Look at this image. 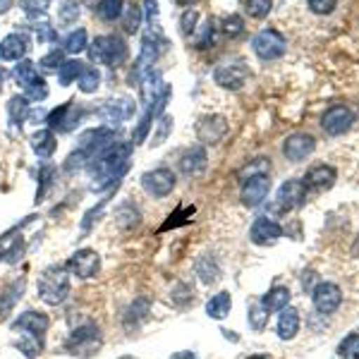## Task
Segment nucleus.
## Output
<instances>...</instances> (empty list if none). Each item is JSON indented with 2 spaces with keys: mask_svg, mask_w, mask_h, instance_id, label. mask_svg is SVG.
Returning a JSON list of instances; mask_svg holds the SVG:
<instances>
[{
  "mask_svg": "<svg viewBox=\"0 0 359 359\" xmlns=\"http://www.w3.org/2000/svg\"><path fill=\"white\" fill-rule=\"evenodd\" d=\"M29 50L27 39L22 34H8V36L0 41V60L3 62H20L25 53Z\"/></svg>",
  "mask_w": 359,
  "mask_h": 359,
  "instance_id": "20",
  "label": "nucleus"
},
{
  "mask_svg": "<svg viewBox=\"0 0 359 359\" xmlns=\"http://www.w3.org/2000/svg\"><path fill=\"white\" fill-rule=\"evenodd\" d=\"M13 77H15V82L22 86V89H29V86L39 79V69H36V65H34L32 60H20V65L15 67Z\"/></svg>",
  "mask_w": 359,
  "mask_h": 359,
  "instance_id": "31",
  "label": "nucleus"
},
{
  "mask_svg": "<svg viewBox=\"0 0 359 359\" xmlns=\"http://www.w3.org/2000/svg\"><path fill=\"white\" fill-rule=\"evenodd\" d=\"M123 359H132V357H123Z\"/></svg>",
  "mask_w": 359,
  "mask_h": 359,
  "instance_id": "59",
  "label": "nucleus"
},
{
  "mask_svg": "<svg viewBox=\"0 0 359 359\" xmlns=\"http://www.w3.org/2000/svg\"><path fill=\"white\" fill-rule=\"evenodd\" d=\"M77 84H79V89H82L84 94H94V91L98 89V84H101V74H98L96 67L84 65L82 74L77 77Z\"/></svg>",
  "mask_w": 359,
  "mask_h": 359,
  "instance_id": "34",
  "label": "nucleus"
},
{
  "mask_svg": "<svg viewBox=\"0 0 359 359\" xmlns=\"http://www.w3.org/2000/svg\"><path fill=\"white\" fill-rule=\"evenodd\" d=\"M65 269L69 271V276H77L82 280H89V278H96L98 271H101V257L94 249H79L69 257V262Z\"/></svg>",
  "mask_w": 359,
  "mask_h": 359,
  "instance_id": "10",
  "label": "nucleus"
},
{
  "mask_svg": "<svg viewBox=\"0 0 359 359\" xmlns=\"http://www.w3.org/2000/svg\"><path fill=\"white\" fill-rule=\"evenodd\" d=\"M249 326L254 328V331H264L266 328V321H269V311L264 309L262 302H254L249 304Z\"/></svg>",
  "mask_w": 359,
  "mask_h": 359,
  "instance_id": "39",
  "label": "nucleus"
},
{
  "mask_svg": "<svg viewBox=\"0 0 359 359\" xmlns=\"http://www.w3.org/2000/svg\"><path fill=\"white\" fill-rule=\"evenodd\" d=\"M338 355L343 359H359V333L347 335L343 343L338 345Z\"/></svg>",
  "mask_w": 359,
  "mask_h": 359,
  "instance_id": "42",
  "label": "nucleus"
},
{
  "mask_svg": "<svg viewBox=\"0 0 359 359\" xmlns=\"http://www.w3.org/2000/svg\"><path fill=\"white\" fill-rule=\"evenodd\" d=\"M62 62H65V57H62V50L53 48L48 55H43V57H41V62H39V65H41L43 69H48V72H57Z\"/></svg>",
  "mask_w": 359,
  "mask_h": 359,
  "instance_id": "45",
  "label": "nucleus"
},
{
  "mask_svg": "<svg viewBox=\"0 0 359 359\" xmlns=\"http://www.w3.org/2000/svg\"><path fill=\"white\" fill-rule=\"evenodd\" d=\"M32 149L39 158H50L55 151V135L53 130H39L36 135L32 137Z\"/></svg>",
  "mask_w": 359,
  "mask_h": 359,
  "instance_id": "27",
  "label": "nucleus"
},
{
  "mask_svg": "<svg viewBox=\"0 0 359 359\" xmlns=\"http://www.w3.org/2000/svg\"><path fill=\"white\" fill-rule=\"evenodd\" d=\"M352 123H355V115H352V111L347 106H331L321 118L323 132L331 137L345 135V132L352 127Z\"/></svg>",
  "mask_w": 359,
  "mask_h": 359,
  "instance_id": "13",
  "label": "nucleus"
},
{
  "mask_svg": "<svg viewBox=\"0 0 359 359\" xmlns=\"http://www.w3.org/2000/svg\"><path fill=\"white\" fill-rule=\"evenodd\" d=\"M144 5H147V20L149 25H151L154 32H158V0H144Z\"/></svg>",
  "mask_w": 359,
  "mask_h": 359,
  "instance_id": "52",
  "label": "nucleus"
},
{
  "mask_svg": "<svg viewBox=\"0 0 359 359\" xmlns=\"http://www.w3.org/2000/svg\"><path fill=\"white\" fill-rule=\"evenodd\" d=\"M101 118L106 120L108 125H118L123 120H130L132 113H135V101L130 98H120V101H108L101 106Z\"/></svg>",
  "mask_w": 359,
  "mask_h": 359,
  "instance_id": "19",
  "label": "nucleus"
},
{
  "mask_svg": "<svg viewBox=\"0 0 359 359\" xmlns=\"http://www.w3.org/2000/svg\"><path fill=\"white\" fill-rule=\"evenodd\" d=\"M82 118H84V108L79 106V103L69 101V103H62L55 111H50L46 123H48V130H53V132H72L74 127L82 123Z\"/></svg>",
  "mask_w": 359,
  "mask_h": 359,
  "instance_id": "8",
  "label": "nucleus"
},
{
  "mask_svg": "<svg viewBox=\"0 0 359 359\" xmlns=\"http://www.w3.org/2000/svg\"><path fill=\"white\" fill-rule=\"evenodd\" d=\"M5 79H8V72H5V69L0 67V91H3V84H5Z\"/></svg>",
  "mask_w": 359,
  "mask_h": 359,
  "instance_id": "57",
  "label": "nucleus"
},
{
  "mask_svg": "<svg viewBox=\"0 0 359 359\" xmlns=\"http://www.w3.org/2000/svg\"><path fill=\"white\" fill-rule=\"evenodd\" d=\"M247 77H249V67L242 60H225L213 69V79L223 89H233V91L242 89Z\"/></svg>",
  "mask_w": 359,
  "mask_h": 359,
  "instance_id": "9",
  "label": "nucleus"
},
{
  "mask_svg": "<svg viewBox=\"0 0 359 359\" xmlns=\"http://www.w3.org/2000/svg\"><path fill=\"white\" fill-rule=\"evenodd\" d=\"M25 96L29 98V101H43L46 96H48V86H46V82L41 77L36 79L29 89H25Z\"/></svg>",
  "mask_w": 359,
  "mask_h": 359,
  "instance_id": "50",
  "label": "nucleus"
},
{
  "mask_svg": "<svg viewBox=\"0 0 359 359\" xmlns=\"http://www.w3.org/2000/svg\"><path fill=\"white\" fill-rule=\"evenodd\" d=\"M223 32L228 34V36H240L242 32H245V20H242L240 15H230L223 20Z\"/></svg>",
  "mask_w": 359,
  "mask_h": 359,
  "instance_id": "46",
  "label": "nucleus"
},
{
  "mask_svg": "<svg viewBox=\"0 0 359 359\" xmlns=\"http://www.w3.org/2000/svg\"><path fill=\"white\" fill-rule=\"evenodd\" d=\"M306 184L304 180H287L283 182V187L278 189V206L283 211H292V208H299L306 201Z\"/></svg>",
  "mask_w": 359,
  "mask_h": 359,
  "instance_id": "16",
  "label": "nucleus"
},
{
  "mask_svg": "<svg viewBox=\"0 0 359 359\" xmlns=\"http://www.w3.org/2000/svg\"><path fill=\"white\" fill-rule=\"evenodd\" d=\"M299 333V311L292 306L280 309V318H278V335L283 340H292Z\"/></svg>",
  "mask_w": 359,
  "mask_h": 359,
  "instance_id": "24",
  "label": "nucleus"
},
{
  "mask_svg": "<svg viewBox=\"0 0 359 359\" xmlns=\"http://www.w3.org/2000/svg\"><path fill=\"white\" fill-rule=\"evenodd\" d=\"M115 218H118V225L120 228H135L139 225V211L132 204H123L115 211Z\"/></svg>",
  "mask_w": 359,
  "mask_h": 359,
  "instance_id": "38",
  "label": "nucleus"
},
{
  "mask_svg": "<svg viewBox=\"0 0 359 359\" xmlns=\"http://www.w3.org/2000/svg\"><path fill=\"white\" fill-rule=\"evenodd\" d=\"M287 41L278 29H262L257 36L252 39V50L257 53L262 60H276L285 53Z\"/></svg>",
  "mask_w": 359,
  "mask_h": 359,
  "instance_id": "6",
  "label": "nucleus"
},
{
  "mask_svg": "<svg viewBox=\"0 0 359 359\" xmlns=\"http://www.w3.org/2000/svg\"><path fill=\"white\" fill-rule=\"evenodd\" d=\"M280 237H283V228L276 221L266 218V216L257 218V221L252 223V230H249V240H252L254 245H259V247L276 245Z\"/></svg>",
  "mask_w": 359,
  "mask_h": 359,
  "instance_id": "15",
  "label": "nucleus"
},
{
  "mask_svg": "<svg viewBox=\"0 0 359 359\" xmlns=\"http://www.w3.org/2000/svg\"><path fill=\"white\" fill-rule=\"evenodd\" d=\"M206 163H208V158H206L204 147H192L180 156V170H182L184 175H199V172L206 170Z\"/></svg>",
  "mask_w": 359,
  "mask_h": 359,
  "instance_id": "21",
  "label": "nucleus"
},
{
  "mask_svg": "<svg viewBox=\"0 0 359 359\" xmlns=\"http://www.w3.org/2000/svg\"><path fill=\"white\" fill-rule=\"evenodd\" d=\"M127 43L123 36L115 34H106V36H96V41L91 43V57L96 62L106 67H120L127 60Z\"/></svg>",
  "mask_w": 359,
  "mask_h": 359,
  "instance_id": "4",
  "label": "nucleus"
},
{
  "mask_svg": "<svg viewBox=\"0 0 359 359\" xmlns=\"http://www.w3.org/2000/svg\"><path fill=\"white\" fill-rule=\"evenodd\" d=\"M269 168H271L269 161H266V158H257L252 165H247L245 170L240 172L242 182H245V180H247V175H249V177H252V175H269Z\"/></svg>",
  "mask_w": 359,
  "mask_h": 359,
  "instance_id": "47",
  "label": "nucleus"
},
{
  "mask_svg": "<svg viewBox=\"0 0 359 359\" xmlns=\"http://www.w3.org/2000/svg\"><path fill=\"white\" fill-rule=\"evenodd\" d=\"M101 347V328L96 323H84L69 333L65 350L74 357H91Z\"/></svg>",
  "mask_w": 359,
  "mask_h": 359,
  "instance_id": "5",
  "label": "nucleus"
},
{
  "mask_svg": "<svg viewBox=\"0 0 359 359\" xmlns=\"http://www.w3.org/2000/svg\"><path fill=\"white\" fill-rule=\"evenodd\" d=\"M316 149V139L311 135H306V132H294L285 139V144H283V154H285L287 161H292V163H299V161H304L306 156H311Z\"/></svg>",
  "mask_w": 359,
  "mask_h": 359,
  "instance_id": "14",
  "label": "nucleus"
},
{
  "mask_svg": "<svg viewBox=\"0 0 359 359\" xmlns=\"http://www.w3.org/2000/svg\"><path fill=\"white\" fill-rule=\"evenodd\" d=\"M249 359H269V357H264V355H254V357H249Z\"/></svg>",
  "mask_w": 359,
  "mask_h": 359,
  "instance_id": "58",
  "label": "nucleus"
},
{
  "mask_svg": "<svg viewBox=\"0 0 359 359\" xmlns=\"http://www.w3.org/2000/svg\"><path fill=\"white\" fill-rule=\"evenodd\" d=\"M142 8H137V5H130V8H125V13H123V29L127 34H137L139 32V27H142Z\"/></svg>",
  "mask_w": 359,
  "mask_h": 359,
  "instance_id": "36",
  "label": "nucleus"
},
{
  "mask_svg": "<svg viewBox=\"0 0 359 359\" xmlns=\"http://www.w3.org/2000/svg\"><path fill=\"white\" fill-rule=\"evenodd\" d=\"M194 269H196V276H199V280L204 283V285H213V283L218 280V276H221V269H218V262H216L213 254H201V257L196 259Z\"/></svg>",
  "mask_w": 359,
  "mask_h": 359,
  "instance_id": "25",
  "label": "nucleus"
},
{
  "mask_svg": "<svg viewBox=\"0 0 359 359\" xmlns=\"http://www.w3.org/2000/svg\"><path fill=\"white\" fill-rule=\"evenodd\" d=\"M151 125H154V118L149 113H144L142 115V120L137 123L135 127V132H132V144H142V142H147V137H149V130H151Z\"/></svg>",
  "mask_w": 359,
  "mask_h": 359,
  "instance_id": "43",
  "label": "nucleus"
},
{
  "mask_svg": "<svg viewBox=\"0 0 359 359\" xmlns=\"http://www.w3.org/2000/svg\"><path fill=\"white\" fill-rule=\"evenodd\" d=\"M230 309H233V297H230V292H218L206 302L208 318H216V321H221V318L228 316Z\"/></svg>",
  "mask_w": 359,
  "mask_h": 359,
  "instance_id": "26",
  "label": "nucleus"
},
{
  "mask_svg": "<svg viewBox=\"0 0 359 359\" xmlns=\"http://www.w3.org/2000/svg\"><path fill=\"white\" fill-rule=\"evenodd\" d=\"M94 13H96L98 20L115 22V20H120V17H123L125 3H123V0H98L96 8H94Z\"/></svg>",
  "mask_w": 359,
  "mask_h": 359,
  "instance_id": "29",
  "label": "nucleus"
},
{
  "mask_svg": "<svg viewBox=\"0 0 359 359\" xmlns=\"http://www.w3.org/2000/svg\"><path fill=\"white\" fill-rule=\"evenodd\" d=\"M8 113H10V123H15V125L25 123V118L29 115V98L27 96H13L8 103Z\"/></svg>",
  "mask_w": 359,
  "mask_h": 359,
  "instance_id": "32",
  "label": "nucleus"
},
{
  "mask_svg": "<svg viewBox=\"0 0 359 359\" xmlns=\"http://www.w3.org/2000/svg\"><path fill=\"white\" fill-rule=\"evenodd\" d=\"M130 154H132V144L115 142L103 154L91 158L86 163V170H89L91 180H94L91 189H103V187H111L113 182H118L127 172V168H130Z\"/></svg>",
  "mask_w": 359,
  "mask_h": 359,
  "instance_id": "1",
  "label": "nucleus"
},
{
  "mask_svg": "<svg viewBox=\"0 0 359 359\" xmlns=\"http://www.w3.org/2000/svg\"><path fill=\"white\" fill-rule=\"evenodd\" d=\"M213 39H216V27H213V20H206V25L199 29V34H196V39H194V43H196V48H208V46L213 43Z\"/></svg>",
  "mask_w": 359,
  "mask_h": 359,
  "instance_id": "44",
  "label": "nucleus"
},
{
  "mask_svg": "<svg viewBox=\"0 0 359 359\" xmlns=\"http://www.w3.org/2000/svg\"><path fill=\"white\" fill-rule=\"evenodd\" d=\"M36 292L41 297V302L46 304L50 306L62 304L69 294V271L65 266H57V264L43 269L36 283Z\"/></svg>",
  "mask_w": 359,
  "mask_h": 359,
  "instance_id": "3",
  "label": "nucleus"
},
{
  "mask_svg": "<svg viewBox=\"0 0 359 359\" xmlns=\"http://www.w3.org/2000/svg\"><path fill=\"white\" fill-rule=\"evenodd\" d=\"M196 20H199V13L196 10H187L180 20V27H182V34H192L196 29Z\"/></svg>",
  "mask_w": 359,
  "mask_h": 359,
  "instance_id": "53",
  "label": "nucleus"
},
{
  "mask_svg": "<svg viewBox=\"0 0 359 359\" xmlns=\"http://www.w3.org/2000/svg\"><path fill=\"white\" fill-rule=\"evenodd\" d=\"M36 39H39V43H46V41H55V32H53V27H48V25H41V27H36Z\"/></svg>",
  "mask_w": 359,
  "mask_h": 359,
  "instance_id": "54",
  "label": "nucleus"
},
{
  "mask_svg": "<svg viewBox=\"0 0 359 359\" xmlns=\"http://www.w3.org/2000/svg\"><path fill=\"white\" fill-rule=\"evenodd\" d=\"M22 292H25V280H15L13 285L8 287L3 294H0V321H3L5 316L13 311V306L17 304V299L22 297Z\"/></svg>",
  "mask_w": 359,
  "mask_h": 359,
  "instance_id": "30",
  "label": "nucleus"
},
{
  "mask_svg": "<svg viewBox=\"0 0 359 359\" xmlns=\"http://www.w3.org/2000/svg\"><path fill=\"white\" fill-rule=\"evenodd\" d=\"M287 304H290V290L283 285L271 287L262 299V306L266 311H280V309H285Z\"/></svg>",
  "mask_w": 359,
  "mask_h": 359,
  "instance_id": "28",
  "label": "nucleus"
},
{
  "mask_svg": "<svg viewBox=\"0 0 359 359\" xmlns=\"http://www.w3.org/2000/svg\"><path fill=\"white\" fill-rule=\"evenodd\" d=\"M170 130H172V118H170V115H163V118H161V123H158V130H156V135L151 139L154 147H161V144L168 139V135H170Z\"/></svg>",
  "mask_w": 359,
  "mask_h": 359,
  "instance_id": "49",
  "label": "nucleus"
},
{
  "mask_svg": "<svg viewBox=\"0 0 359 359\" xmlns=\"http://www.w3.org/2000/svg\"><path fill=\"white\" fill-rule=\"evenodd\" d=\"M311 302H314L318 314H333L343 304V290L335 283H318L311 292Z\"/></svg>",
  "mask_w": 359,
  "mask_h": 359,
  "instance_id": "11",
  "label": "nucleus"
},
{
  "mask_svg": "<svg viewBox=\"0 0 359 359\" xmlns=\"http://www.w3.org/2000/svg\"><path fill=\"white\" fill-rule=\"evenodd\" d=\"M175 3L180 5V8H189V5H194L196 0H175Z\"/></svg>",
  "mask_w": 359,
  "mask_h": 359,
  "instance_id": "55",
  "label": "nucleus"
},
{
  "mask_svg": "<svg viewBox=\"0 0 359 359\" xmlns=\"http://www.w3.org/2000/svg\"><path fill=\"white\" fill-rule=\"evenodd\" d=\"M182 216H194V206H180L175 213H170V221H168L161 230H170L180 223H189V218H182Z\"/></svg>",
  "mask_w": 359,
  "mask_h": 359,
  "instance_id": "48",
  "label": "nucleus"
},
{
  "mask_svg": "<svg viewBox=\"0 0 359 359\" xmlns=\"http://www.w3.org/2000/svg\"><path fill=\"white\" fill-rule=\"evenodd\" d=\"M309 10L314 15H331L335 10V0H309Z\"/></svg>",
  "mask_w": 359,
  "mask_h": 359,
  "instance_id": "51",
  "label": "nucleus"
},
{
  "mask_svg": "<svg viewBox=\"0 0 359 359\" xmlns=\"http://www.w3.org/2000/svg\"><path fill=\"white\" fill-rule=\"evenodd\" d=\"M53 180H55V168L43 163L41 170H39V189H36V204L39 201L46 199V194L50 192V187H53Z\"/></svg>",
  "mask_w": 359,
  "mask_h": 359,
  "instance_id": "33",
  "label": "nucleus"
},
{
  "mask_svg": "<svg viewBox=\"0 0 359 359\" xmlns=\"http://www.w3.org/2000/svg\"><path fill=\"white\" fill-rule=\"evenodd\" d=\"M175 172L168 170V168H156V170H149L142 175V187L144 192L149 196H154V199H163L175 189Z\"/></svg>",
  "mask_w": 359,
  "mask_h": 359,
  "instance_id": "7",
  "label": "nucleus"
},
{
  "mask_svg": "<svg viewBox=\"0 0 359 359\" xmlns=\"http://www.w3.org/2000/svg\"><path fill=\"white\" fill-rule=\"evenodd\" d=\"M156 57H158V46H156V36L154 34H147L142 41V53L137 57V67H135V74L137 79H142L144 74L151 69V65L156 62Z\"/></svg>",
  "mask_w": 359,
  "mask_h": 359,
  "instance_id": "22",
  "label": "nucleus"
},
{
  "mask_svg": "<svg viewBox=\"0 0 359 359\" xmlns=\"http://www.w3.org/2000/svg\"><path fill=\"white\" fill-rule=\"evenodd\" d=\"M271 192V180L269 175H252L242 182L240 199L247 208H257L264 204V199Z\"/></svg>",
  "mask_w": 359,
  "mask_h": 359,
  "instance_id": "12",
  "label": "nucleus"
},
{
  "mask_svg": "<svg viewBox=\"0 0 359 359\" xmlns=\"http://www.w3.org/2000/svg\"><path fill=\"white\" fill-rule=\"evenodd\" d=\"M225 135H228V120L223 115H206L196 125V137L204 144H218Z\"/></svg>",
  "mask_w": 359,
  "mask_h": 359,
  "instance_id": "17",
  "label": "nucleus"
},
{
  "mask_svg": "<svg viewBox=\"0 0 359 359\" xmlns=\"http://www.w3.org/2000/svg\"><path fill=\"white\" fill-rule=\"evenodd\" d=\"M149 311H151V302H149V297H137L125 311V328L127 331H135V328L142 326V323L149 318Z\"/></svg>",
  "mask_w": 359,
  "mask_h": 359,
  "instance_id": "23",
  "label": "nucleus"
},
{
  "mask_svg": "<svg viewBox=\"0 0 359 359\" xmlns=\"http://www.w3.org/2000/svg\"><path fill=\"white\" fill-rule=\"evenodd\" d=\"M335 177H338L335 168L323 163V165H314L306 172L304 184H306V189H314V192H326V189H331L335 184Z\"/></svg>",
  "mask_w": 359,
  "mask_h": 359,
  "instance_id": "18",
  "label": "nucleus"
},
{
  "mask_svg": "<svg viewBox=\"0 0 359 359\" xmlns=\"http://www.w3.org/2000/svg\"><path fill=\"white\" fill-rule=\"evenodd\" d=\"M10 5H13V0H0V13H5Z\"/></svg>",
  "mask_w": 359,
  "mask_h": 359,
  "instance_id": "56",
  "label": "nucleus"
},
{
  "mask_svg": "<svg viewBox=\"0 0 359 359\" xmlns=\"http://www.w3.org/2000/svg\"><path fill=\"white\" fill-rule=\"evenodd\" d=\"M50 318L43 311L36 309H27L13 321V333L20 335V352H25L27 357H36L39 350H43V340L48 333Z\"/></svg>",
  "mask_w": 359,
  "mask_h": 359,
  "instance_id": "2",
  "label": "nucleus"
},
{
  "mask_svg": "<svg viewBox=\"0 0 359 359\" xmlns=\"http://www.w3.org/2000/svg\"><path fill=\"white\" fill-rule=\"evenodd\" d=\"M82 69H84V62H79V60H65L60 65V69H57V79H60V84L62 86H67V84H72L74 79L82 74Z\"/></svg>",
  "mask_w": 359,
  "mask_h": 359,
  "instance_id": "35",
  "label": "nucleus"
},
{
  "mask_svg": "<svg viewBox=\"0 0 359 359\" xmlns=\"http://www.w3.org/2000/svg\"><path fill=\"white\" fill-rule=\"evenodd\" d=\"M86 48V29H74L65 39V50L67 53H82Z\"/></svg>",
  "mask_w": 359,
  "mask_h": 359,
  "instance_id": "41",
  "label": "nucleus"
},
{
  "mask_svg": "<svg viewBox=\"0 0 359 359\" xmlns=\"http://www.w3.org/2000/svg\"><path fill=\"white\" fill-rule=\"evenodd\" d=\"M79 17V3L77 0H62L60 8H57V22L60 25H72Z\"/></svg>",
  "mask_w": 359,
  "mask_h": 359,
  "instance_id": "37",
  "label": "nucleus"
},
{
  "mask_svg": "<svg viewBox=\"0 0 359 359\" xmlns=\"http://www.w3.org/2000/svg\"><path fill=\"white\" fill-rule=\"evenodd\" d=\"M271 5H273V0H245L247 15L254 17V20H264L271 13Z\"/></svg>",
  "mask_w": 359,
  "mask_h": 359,
  "instance_id": "40",
  "label": "nucleus"
}]
</instances>
